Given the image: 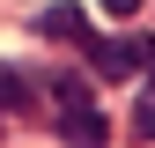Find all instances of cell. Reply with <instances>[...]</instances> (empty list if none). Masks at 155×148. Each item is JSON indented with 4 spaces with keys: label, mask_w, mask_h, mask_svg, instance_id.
Instances as JSON below:
<instances>
[{
    "label": "cell",
    "mask_w": 155,
    "mask_h": 148,
    "mask_svg": "<svg viewBox=\"0 0 155 148\" xmlns=\"http://www.w3.org/2000/svg\"><path fill=\"white\" fill-rule=\"evenodd\" d=\"M52 119H59V141L67 148H104L111 141V126H104V111H96V96H89V82L81 74H52Z\"/></svg>",
    "instance_id": "obj_1"
},
{
    "label": "cell",
    "mask_w": 155,
    "mask_h": 148,
    "mask_svg": "<svg viewBox=\"0 0 155 148\" xmlns=\"http://www.w3.org/2000/svg\"><path fill=\"white\" fill-rule=\"evenodd\" d=\"M89 59L104 82H126V74H155V37H89Z\"/></svg>",
    "instance_id": "obj_2"
},
{
    "label": "cell",
    "mask_w": 155,
    "mask_h": 148,
    "mask_svg": "<svg viewBox=\"0 0 155 148\" xmlns=\"http://www.w3.org/2000/svg\"><path fill=\"white\" fill-rule=\"evenodd\" d=\"M37 30H45V37H59V45H89V15L81 8H37Z\"/></svg>",
    "instance_id": "obj_3"
},
{
    "label": "cell",
    "mask_w": 155,
    "mask_h": 148,
    "mask_svg": "<svg viewBox=\"0 0 155 148\" xmlns=\"http://www.w3.org/2000/svg\"><path fill=\"white\" fill-rule=\"evenodd\" d=\"M30 89H37V82H30L22 67H0V111H30V104H37Z\"/></svg>",
    "instance_id": "obj_4"
},
{
    "label": "cell",
    "mask_w": 155,
    "mask_h": 148,
    "mask_svg": "<svg viewBox=\"0 0 155 148\" xmlns=\"http://www.w3.org/2000/svg\"><path fill=\"white\" fill-rule=\"evenodd\" d=\"M133 126H140V141H155V89H148L140 104H133Z\"/></svg>",
    "instance_id": "obj_5"
}]
</instances>
